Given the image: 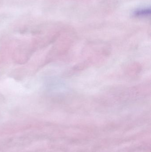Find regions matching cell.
I'll return each instance as SVG.
<instances>
[{"instance_id": "cell-1", "label": "cell", "mask_w": 151, "mask_h": 152, "mask_svg": "<svg viewBox=\"0 0 151 152\" xmlns=\"http://www.w3.org/2000/svg\"><path fill=\"white\" fill-rule=\"evenodd\" d=\"M8 83L9 84L12 88L14 90L20 91L21 92H24V91H26L25 88H24L21 85L18 84V83H17L14 80H12V79H10L8 81Z\"/></svg>"}, {"instance_id": "cell-2", "label": "cell", "mask_w": 151, "mask_h": 152, "mask_svg": "<svg viewBox=\"0 0 151 152\" xmlns=\"http://www.w3.org/2000/svg\"><path fill=\"white\" fill-rule=\"evenodd\" d=\"M150 9H145L137 10L134 14L137 17H145L150 15Z\"/></svg>"}]
</instances>
